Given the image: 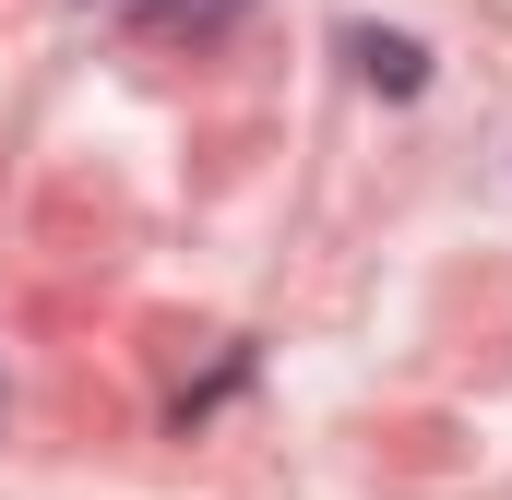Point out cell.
Segmentation results:
<instances>
[{
	"instance_id": "6da1fadb",
	"label": "cell",
	"mask_w": 512,
	"mask_h": 500,
	"mask_svg": "<svg viewBox=\"0 0 512 500\" xmlns=\"http://www.w3.org/2000/svg\"><path fill=\"white\" fill-rule=\"evenodd\" d=\"M358 60H370V84H393V96H417V48H405V36H358Z\"/></svg>"
},
{
	"instance_id": "7a4b0ae2",
	"label": "cell",
	"mask_w": 512,
	"mask_h": 500,
	"mask_svg": "<svg viewBox=\"0 0 512 500\" xmlns=\"http://www.w3.org/2000/svg\"><path fill=\"white\" fill-rule=\"evenodd\" d=\"M179 12H215V0H179Z\"/></svg>"
}]
</instances>
